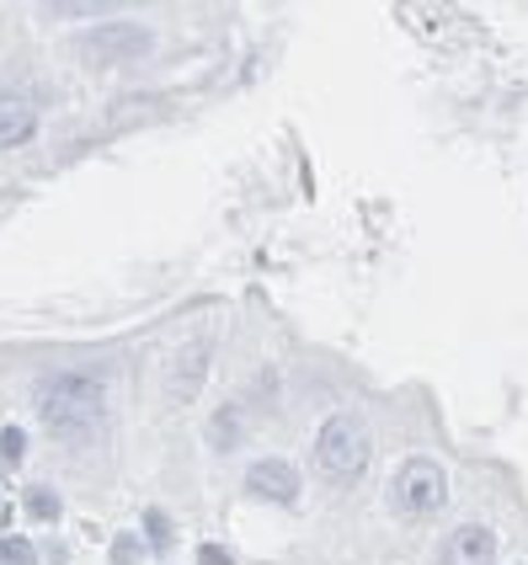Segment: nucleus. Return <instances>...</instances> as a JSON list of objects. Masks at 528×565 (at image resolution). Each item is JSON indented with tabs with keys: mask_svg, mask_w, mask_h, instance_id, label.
<instances>
[{
	"mask_svg": "<svg viewBox=\"0 0 528 565\" xmlns=\"http://www.w3.org/2000/svg\"><path fill=\"white\" fill-rule=\"evenodd\" d=\"M38 422L43 433H54V438H85V433H96V422H102V411H107V390H102V379L96 373H54V379H43L38 384Z\"/></svg>",
	"mask_w": 528,
	"mask_h": 565,
	"instance_id": "1",
	"label": "nucleus"
},
{
	"mask_svg": "<svg viewBox=\"0 0 528 565\" xmlns=\"http://www.w3.org/2000/svg\"><path fill=\"white\" fill-rule=\"evenodd\" d=\"M374 459V438L358 416H331L315 433V470L325 485H353Z\"/></svg>",
	"mask_w": 528,
	"mask_h": 565,
	"instance_id": "2",
	"label": "nucleus"
},
{
	"mask_svg": "<svg viewBox=\"0 0 528 565\" xmlns=\"http://www.w3.org/2000/svg\"><path fill=\"white\" fill-rule=\"evenodd\" d=\"M390 496H395V507H401L406 518H433V512L448 501L444 464H433V459H422V453H416V459H406V464L395 470Z\"/></svg>",
	"mask_w": 528,
	"mask_h": 565,
	"instance_id": "3",
	"label": "nucleus"
},
{
	"mask_svg": "<svg viewBox=\"0 0 528 565\" xmlns=\"http://www.w3.org/2000/svg\"><path fill=\"white\" fill-rule=\"evenodd\" d=\"M150 48H156V38H150L145 27H134V22H102V27L81 33V59L85 65H96V70H113V65H128V59H145Z\"/></svg>",
	"mask_w": 528,
	"mask_h": 565,
	"instance_id": "4",
	"label": "nucleus"
},
{
	"mask_svg": "<svg viewBox=\"0 0 528 565\" xmlns=\"http://www.w3.org/2000/svg\"><path fill=\"white\" fill-rule=\"evenodd\" d=\"M245 491L256 501H273V507H294L299 501V470L288 459H256L245 470Z\"/></svg>",
	"mask_w": 528,
	"mask_h": 565,
	"instance_id": "5",
	"label": "nucleus"
},
{
	"mask_svg": "<svg viewBox=\"0 0 528 565\" xmlns=\"http://www.w3.org/2000/svg\"><path fill=\"white\" fill-rule=\"evenodd\" d=\"M438 565H496V533L481 523H459L444 539Z\"/></svg>",
	"mask_w": 528,
	"mask_h": 565,
	"instance_id": "6",
	"label": "nucleus"
},
{
	"mask_svg": "<svg viewBox=\"0 0 528 565\" xmlns=\"http://www.w3.org/2000/svg\"><path fill=\"white\" fill-rule=\"evenodd\" d=\"M33 134H38L33 107H0V150H16V145H27Z\"/></svg>",
	"mask_w": 528,
	"mask_h": 565,
	"instance_id": "7",
	"label": "nucleus"
},
{
	"mask_svg": "<svg viewBox=\"0 0 528 565\" xmlns=\"http://www.w3.org/2000/svg\"><path fill=\"white\" fill-rule=\"evenodd\" d=\"M0 565H38V550H33L27 539L5 533V539H0Z\"/></svg>",
	"mask_w": 528,
	"mask_h": 565,
	"instance_id": "8",
	"label": "nucleus"
},
{
	"mask_svg": "<svg viewBox=\"0 0 528 565\" xmlns=\"http://www.w3.org/2000/svg\"><path fill=\"white\" fill-rule=\"evenodd\" d=\"M27 512L43 518V523H54V518H59V496H54V491H43V485H33V491H27Z\"/></svg>",
	"mask_w": 528,
	"mask_h": 565,
	"instance_id": "9",
	"label": "nucleus"
},
{
	"mask_svg": "<svg viewBox=\"0 0 528 565\" xmlns=\"http://www.w3.org/2000/svg\"><path fill=\"white\" fill-rule=\"evenodd\" d=\"M22 453H27V433H22V427H0V459H5V464H22Z\"/></svg>",
	"mask_w": 528,
	"mask_h": 565,
	"instance_id": "10",
	"label": "nucleus"
},
{
	"mask_svg": "<svg viewBox=\"0 0 528 565\" xmlns=\"http://www.w3.org/2000/svg\"><path fill=\"white\" fill-rule=\"evenodd\" d=\"M145 533H150V544H171V539H176V528H171V518H165L161 507H150V512H145Z\"/></svg>",
	"mask_w": 528,
	"mask_h": 565,
	"instance_id": "11",
	"label": "nucleus"
},
{
	"mask_svg": "<svg viewBox=\"0 0 528 565\" xmlns=\"http://www.w3.org/2000/svg\"><path fill=\"white\" fill-rule=\"evenodd\" d=\"M139 561V539H128V533H123L118 544H113V565H134Z\"/></svg>",
	"mask_w": 528,
	"mask_h": 565,
	"instance_id": "12",
	"label": "nucleus"
},
{
	"mask_svg": "<svg viewBox=\"0 0 528 565\" xmlns=\"http://www.w3.org/2000/svg\"><path fill=\"white\" fill-rule=\"evenodd\" d=\"M236 438V405H225L219 411V427H214V443H230Z\"/></svg>",
	"mask_w": 528,
	"mask_h": 565,
	"instance_id": "13",
	"label": "nucleus"
},
{
	"mask_svg": "<svg viewBox=\"0 0 528 565\" xmlns=\"http://www.w3.org/2000/svg\"><path fill=\"white\" fill-rule=\"evenodd\" d=\"M198 561L204 565H230V555H225V544H204V550H198Z\"/></svg>",
	"mask_w": 528,
	"mask_h": 565,
	"instance_id": "14",
	"label": "nucleus"
},
{
	"mask_svg": "<svg viewBox=\"0 0 528 565\" xmlns=\"http://www.w3.org/2000/svg\"><path fill=\"white\" fill-rule=\"evenodd\" d=\"M0 523H5V507H0Z\"/></svg>",
	"mask_w": 528,
	"mask_h": 565,
	"instance_id": "15",
	"label": "nucleus"
}]
</instances>
